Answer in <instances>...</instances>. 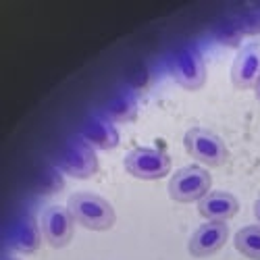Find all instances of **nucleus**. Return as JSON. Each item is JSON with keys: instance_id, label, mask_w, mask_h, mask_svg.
Here are the masks:
<instances>
[{"instance_id": "obj_13", "label": "nucleus", "mask_w": 260, "mask_h": 260, "mask_svg": "<svg viewBox=\"0 0 260 260\" xmlns=\"http://www.w3.org/2000/svg\"><path fill=\"white\" fill-rule=\"evenodd\" d=\"M235 250L250 260H260V225H248L237 231Z\"/></svg>"}, {"instance_id": "obj_14", "label": "nucleus", "mask_w": 260, "mask_h": 260, "mask_svg": "<svg viewBox=\"0 0 260 260\" xmlns=\"http://www.w3.org/2000/svg\"><path fill=\"white\" fill-rule=\"evenodd\" d=\"M42 229L40 225H36L31 219H27L25 225H21L15 233V246L21 250V252H36L42 244Z\"/></svg>"}, {"instance_id": "obj_1", "label": "nucleus", "mask_w": 260, "mask_h": 260, "mask_svg": "<svg viewBox=\"0 0 260 260\" xmlns=\"http://www.w3.org/2000/svg\"><path fill=\"white\" fill-rule=\"evenodd\" d=\"M67 208L77 225L92 231H108L117 221L113 204L90 191H77L69 196Z\"/></svg>"}, {"instance_id": "obj_8", "label": "nucleus", "mask_w": 260, "mask_h": 260, "mask_svg": "<svg viewBox=\"0 0 260 260\" xmlns=\"http://www.w3.org/2000/svg\"><path fill=\"white\" fill-rule=\"evenodd\" d=\"M260 79V42H250L237 52L233 67H231V81L237 90L256 88Z\"/></svg>"}, {"instance_id": "obj_17", "label": "nucleus", "mask_w": 260, "mask_h": 260, "mask_svg": "<svg viewBox=\"0 0 260 260\" xmlns=\"http://www.w3.org/2000/svg\"><path fill=\"white\" fill-rule=\"evenodd\" d=\"M5 260H17V258H5Z\"/></svg>"}, {"instance_id": "obj_4", "label": "nucleus", "mask_w": 260, "mask_h": 260, "mask_svg": "<svg viewBox=\"0 0 260 260\" xmlns=\"http://www.w3.org/2000/svg\"><path fill=\"white\" fill-rule=\"evenodd\" d=\"M56 167L69 177L75 179H90L98 173V156L96 150L85 142L75 140L67 142L56 154Z\"/></svg>"}, {"instance_id": "obj_10", "label": "nucleus", "mask_w": 260, "mask_h": 260, "mask_svg": "<svg viewBox=\"0 0 260 260\" xmlns=\"http://www.w3.org/2000/svg\"><path fill=\"white\" fill-rule=\"evenodd\" d=\"M79 140L94 150H115L119 146V132L111 121L100 115V117L88 119L81 125Z\"/></svg>"}, {"instance_id": "obj_5", "label": "nucleus", "mask_w": 260, "mask_h": 260, "mask_svg": "<svg viewBox=\"0 0 260 260\" xmlns=\"http://www.w3.org/2000/svg\"><path fill=\"white\" fill-rule=\"evenodd\" d=\"M125 171L136 179L154 181L171 171V158L167 152L156 148H134L125 156Z\"/></svg>"}, {"instance_id": "obj_6", "label": "nucleus", "mask_w": 260, "mask_h": 260, "mask_svg": "<svg viewBox=\"0 0 260 260\" xmlns=\"http://www.w3.org/2000/svg\"><path fill=\"white\" fill-rule=\"evenodd\" d=\"M173 77L185 90H200L206 81V62L193 46H183L173 56Z\"/></svg>"}, {"instance_id": "obj_11", "label": "nucleus", "mask_w": 260, "mask_h": 260, "mask_svg": "<svg viewBox=\"0 0 260 260\" xmlns=\"http://www.w3.org/2000/svg\"><path fill=\"white\" fill-rule=\"evenodd\" d=\"M240 210V202L229 191H208L198 202V212L206 221L227 223Z\"/></svg>"}, {"instance_id": "obj_12", "label": "nucleus", "mask_w": 260, "mask_h": 260, "mask_svg": "<svg viewBox=\"0 0 260 260\" xmlns=\"http://www.w3.org/2000/svg\"><path fill=\"white\" fill-rule=\"evenodd\" d=\"M102 117L111 123H132L138 117V100L132 92L115 94L104 106Z\"/></svg>"}, {"instance_id": "obj_9", "label": "nucleus", "mask_w": 260, "mask_h": 260, "mask_svg": "<svg viewBox=\"0 0 260 260\" xmlns=\"http://www.w3.org/2000/svg\"><path fill=\"white\" fill-rule=\"evenodd\" d=\"M229 237V225L219 221H206L196 229L187 244V250L193 258H206L216 254L227 242Z\"/></svg>"}, {"instance_id": "obj_15", "label": "nucleus", "mask_w": 260, "mask_h": 260, "mask_svg": "<svg viewBox=\"0 0 260 260\" xmlns=\"http://www.w3.org/2000/svg\"><path fill=\"white\" fill-rule=\"evenodd\" d=\"M254 216H256V221L260 225V200H256V204H254Z\"/></svg>"}, {"instance_id": "obj_16", "label": "nucleus", "mask_w": 260, "mask_h": 260, "mask_svg": "<svg viewBox=\"0 0 260 260\" xmlns=\"http://www.w3.org/2000/svg\"><path fill=\"white\" fill-rule=\"evenodd\" d=\"M254 94H256V98H258V102H260V79H258V83H256V88H254Z\"/></svg>"}, {"instance_id": "obj_7", "label": "nucleus", "mask_w": 260, "mask_h": 260, "mask_svg": "<svg viewBox=\"0 0 260 260\" xmlns=\"http://www.w3.org/2000/svg\"><path fill=\"white\" fill-rule=\"evenodd\" d=\"M73 216L67 206H48L42 212L40 229L50 248H64L73 240Z\"/></svg>"}, {"instance_id": "obj_2", "label": "nucleus", "mask_w": 260, "mask_h": 260, "mask_svg": "<svg viewBox=\"0 0 260 260\" xmlns=\"http://www.w3.org/2000/svg\"><path fill=\"white\" fill-rule=\"evenodd\" d=\"M183 146L191 158H196L198 162L208 167H223L229 160V150L225 142L216 134L202 127L187 129L183 138Z\"/></svg>"}, {"instance_id": "obj_3", "label": "nucleus", "mask_w": 260, "mask_h": 260, "mask_svg": "<svg viewBox=\"0 0 260 260\" xmlns=\"http://www.w3.org/2000/svg\"><path fill=\"white\" fill-rule=\"evenodd\" d=\"M212 177L208 175V171L202 167H183L175 171V175H171L169 181V196L175 202H200L206 193L210 191Z\"/></svg>"}]
</instances>
